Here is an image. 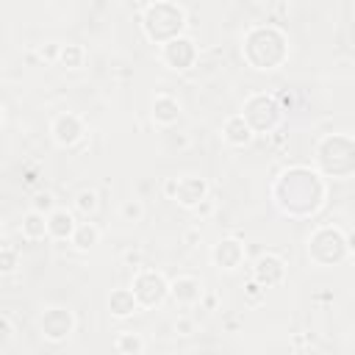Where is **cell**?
Returning a JSON list of instances; mask_svg holds the SVG:
<instances>
[{"instance_id": "cell-1", "label": "cell", "mask_w": 355, "mask_h": 355, "mask_svg": "<svg viewBox=\"0 0 355 355\" xmlns=\"http://www.w3.org/2000/svg\"><path fill=\"white\" fill-rule=\"evenodd\" d=\"M136 294V302L144 305V308H155L166 300L169 294V280L161 275V272H153V269H136V277H133V288Z\"/></svg>"}, {"instance_id": "cell-2", "label": "cell", "mask_w": 355, "mask_h": 355, "mask_svg": "<svg viewBox=\"0 0 355 355\" xmlns=\"http://www.w3.org/2000/svg\"><path fill=\"white\" fill-rule=\"evenodd\" d=\"M75 330V316L72 311L61 308V305H53L42 313V336L47 341H67Z\"/></svg>"}, {"instance_id": "cell-3", "label": "cell", "mask_w": 355, "mask_h": 355, "mask_svg": "<svg viewBox=\"0 0 355 355\" xmlns=\"http://www.w3.org/2000/svg\"><path fill=\"white\" fill-rule=\"evenodd\" d=\"M161 58H164V64H166L169 69H189V67L194 64V58H197L194 42H191V39H180V36H175V39L164 42Z\"/></svg>"}, {"instance_id": "cell-4", "label": "cell", "mask_w": 355, "mask_h": 355, "mask_svg": "<svg viewBox=\"0 0 355 355\" xmlns=\"http://www.w3.org/2000/svg\"><path fill=\"white\" fill-rule=\"evenodd\" d=\"M50 133H53V141L58 147H72V144H78L83 139V122H80L78 114H69L67 111V114H58L53 119Z\"/></svg>"}, {"instance_id": "cell-5", "label": "cell", "mask_w": 355, "mask_h": 355, "mask_svg": "<svg viewBox=\"0 0 355 355\" xmlns=\"http://www.w3.org/2000/svg\"><path fill=\"white\" fill-rule=\"evenodd\" d=\"M211 261L216 269H225V272H233L241 266L244 261V244L239 239H222L214 250H211Z\"/></svg>"}, {"instance_id": "cell-6", "label": "cell", "mask_w": 355, "mask_h": 355, "mask_svg": "<svg viewBox=\"0 0 355 355\" xmlns=\"http://www.w3.org/2000/svg\"><path fill=\"white\" fill-rule=\"evenodd\" d=\"M202 197H208V183L197 175H183L178 178V191L172 200H178L183 208H194Z\"/></svg>"}, {"instance_id": "cell-7", "label": "cell", "mask_w": 355, "mask_h": 355, "mask_svg": "<svg viewBox=\"0 0 355 355\" xmlns=\"http://www.w3.org/2000/svg\"><path fill=\"white\" fill-rule=\"evenodd\" d=\"M283 275H286V266H283V261L277 255H261L255 261V266H252V280L258 286H263V288L277 286L283 280Z\"/></svg>"}, {"instance_id": "cell-8", "label": "cell", "mask_w": 355, "mask_h": 355, "mask_svg": "<svg viewBox=\"0 0 355 355\" xmlns=\"http://www.w3.org/2000/svg\"><path fill=\"white\" fill-rule=\"evenodd\" d=\"M75 227H78V222H75L72 211H67V208H58V205H55V208L47 214V236H50V239H55V241L72 239Z\"/></svg>"}, {"instance_id": "cell-9", "label": "cell", "mask_w": 355, "mask_h": 355, "mask_svg": "<svg viewBox=\"0 0 355 355\" xmlns=\"http://www.w3.org/2000/svg\"><path fill=\"white\" fill-rule=\"evenodd\" d=\"M169 294L180 302V305H197L202 300V283L191 275H180L169 283Z\"/></svg>"}, {"instance_id": "cell-10", "label": "cell", "mask_w": 355, "mask_h": 355, "mask_svg": "<svg viewBox=\"0 0 355 355\" xmlns=\"http://www.w3.org/2000/svg\"><path fill=\"white\" fill-rule=\"evenodd\" d=\"M252 128L247 125V119L241 116V114H236V116H230L227 122H225V128H222V139L227 141V144H233V147H244V144H250L252 141Z\"/></svg>"}, {"instance_id": "cell-11", "label": "cell", "mask_w": 355, "mask_h": 355, "mask_svg": "<svg viewBox=\"0 0 355 355\" xmlns=\"http://www.w3.org/2000/svg\"><path fill=\"white\" fill-rule=\"evenodd\" d=\"M178 116H180V103H178L175 97H169V94H158V97L153 100V119H155L158 125L169 128V125L178 122Z\"/></svg>"}, {"instance_id": "cell-12", "label": "cell", "mask_w": 355, "mask_h": 355, "mask_svg": "<svg viewBox=\"0 0 355 355\" xmlns=\"http://www.w3.org/2000/svg\"><path fill=\"white\" fill-rule=\"evenodd\" d=\"M19 233H22V239H28V241H42V239H47V214L31 208V211L22 216Z\"/></svg>"}, {"instance_id": "cell-13", "label": "cell", "mask_w": 355, "mask_h": 355, "mask_svg": "<svg viewBox=\"0 0 355 355\" xmlns=\"http://www.w3.org/2000/svg\"><path fill=\"white\" fill-rule=\"evenodd\" d=\"M108 308H111V313H114L116 319H128L130 313H136L139 302H136V294H133L130 288H116V291H111V297H108Z\"/></svg>"}, {"instance_id": "cell-14", "label": "cell", "mask_w": 355, "mask_h": 355, "mask_svg": "<svg viewBox=\"0 0 355 355\" xmlns=\"http://www.w3.org/2000/svg\"><path fill=\"white\" fill-rule=\"evenodd\" d=\"M69 241L75 244V250L86 252V250H92L100 241V227L94 222H78V227H75V233H72Z\"/></svg>"}, {"instance_id": "cell-15", "label": "cell", "mask_w": 355, "mask_h": 355, "mask_svg": "<svg viewBox=\"0 0 355 355\" xmlns=\"http://www.w3.org/2000/svg\"><path fill=\"white\" fill-rule=\"evenodd\" d=\"M83 47L80 44H61L58 50V64H64L67 69H78L83 64Z\"/></svg>"}, {"instance_id": "cell-16", "label": "cell", "mask_w": 355, "mask_h": 355, "mask_svg": "<svg viewBox=\"0 0 355 355\" xmlns=\"http://www.w3.org/2000/svg\"><path fill=\"white\" fill-rule=\"evenodd\" d=\"M114 347L119 349V352H133V355H139V352H144V338L139 336V333H119L116 336V341H114Z\"/></svg>"}, {"instance_id": "cell-17", "label": "cell", "mask_w": 355, "mask_h": 355, "mask_svg": "<svg viewBox=\"0 0 355 355\" xmlns=\"http://www.w3.org/2000/svg\"><path fill=\"white\" fill-rule=\"evenodd\" d=\"M75 211H80L83 216L94 214L97 211V191L94 189H83L75 194Z\"/></svg>"}, {"instance_id": "cell-18", "label": "cell", "mask_w": 355, "mask_h": 355, "mask_svg": "<svg viewBox=\"0 0 355 355\" xmlns=\"http://www.w3.org/2000/svg\"><path fill=\"white\" fill-rule=\"evenodd\" d=\"M119 216H122V222H141V216H144V202L141 200H125L122 205H119Z\"/></svg>"}, {"instance_id": "cell-19", "label": "cell", "mask_w": 355, "mask_h": 355, "mask_svg": "<svg viewBox=\"0 0 355 355\" xmlns=\"http://www.w3.org/2000/svg\"><path fill=\"white\" fill-rule=\"evenodd\" d=\"M19 266V252L14 247H0V275H11Z\"/></svg>"}, {"instance_id": "cell-20", "label": "cell", "mask_w": 355, "mask_h": 355, "mask_svg": "<svg viewBox=\"0 0 355 355\" xmlns=\"http://www.w3.org/2000/svg\"><path fill=\"white\" fill-rule=\"evenodd\" d=\"M31 208H33V211H42V214H50V211L55 208V200H53L50 191H42V194L33 197V205H31Z\"/></svg>"}, {"instance_id": "cell-21", "label": "cell", "mask_w": 355, "mask_h": 355, "mask_svg": "<svg viewBox=\"0 0 355 355\" xmlns=\"http://www.w3.org/2000/svg\"><path fill=\"white\" fill-rule=\"evenodd\" d=\"M214 208H216V202H214V197H202V200H200V202H197V205H194L191 211H194V214H197L200 219H208V216L214 214Z\"/></svg>"}, {"instance_id": "cell-22", "label": "cell", "mask_w": 355, "mask_h": 355, "mask_svg": "<svg viewBox=\"0 0 355 355\" xmlns=\"http://www.w3.org/2000/svg\"><path fill=\"white\" fill-rule=\"evenodd\" d=\"M11 338H14V324H11L8 316H0V347L8 344Z\"/></svg>"}, {"instance_id": "cell-23", "label": "cell", "mask_w": 355, "mask_h": 355, "mask_svg": "<svg viewBox=\"0 0 355 355\" xmlns=\"http://www.w3.org/2000/svg\"><path fill=\"white\" fill-rule=\"evenodd\" d=\"M122 263L130 266V269H139L141 266V250H125L122 252Z\"/></svg>"}, {"instance_id": "cell-24", "label": "cell", "mask_w": 355, "mask_h": 355, "mask_svg": "<svg viewBox=\"0 0 355 355\" xmlns=\"http://www.w3.org/2000/svg\"><path fill=\"white\" fill-rule=\"evenodd\" d=\"M58 50H61V44L50 42V44H44V47L39 50V55H42L44 61H58Z\"/></svg>"}, {"instance_id": "cell-25", "label": "cell", "mask_w": 355, "mask_h": 355, "mask_svg": "<svg viewBox=\"0 0 355 355\" xmlns=\"http://www.w3.org/2000/svg\"><path fill=\"white\" fill-rule=\"evenodd\" d=\"M191 330H194V322H191L189 316H180V319L175 322V333H180V336H191Z\"/></svg>"}, {"instance_id": "cell-26", "label": "cell", "mask_w": 355, "mask_h": 355, "mask_svg": "<svg viewBox=\"0 0 355 355\" xmlns=\"http://www.w3.org/2000/svg\"><path fill=\"white\" fill-rule=\"evenodd\" d=\"M161 191H164L166 197H175V191H178V178H166V180L161 183Z\"/></svg>"}, {"instance_id": "cell-27", "label": "cell", "mask_w": 355, "mask_h": 355, "mask_svg": "<svg viewBox=\"0 0 355 355\" xmlns=\"http://www.w3.org/2000/svg\"><path fill=\"white\" fill-rule=\"evenodd\" d=\"M261 291H263V286H258L255 280H252V283H247V297H250L252 302H258V300H261Z\"/></svg>"}, {"instance_id": "cell-28", "label": "cell", "mask_w": 355, "mask_h": 355, "mask_svg": "<svg viewBox=\"0 0 355 355\" xmlns=\"http://www.w3.org/2000/svg\"><path fill=\"white\" fill-rule=\"evenodd\" d=\"M197 239H200V233H197V230H189V233H186V241H189V244H194Z\"/></svg>"}, {"instance_id": "cell-29", "label": "cell", "mask_w": 355, "mask_h": 355, "mask_svg": "<svg viewBox=\"0 0 355 355\" xmlns=\"http://www.w3.org/2000/svg\"><path fill=\"white\" fill-rule=\"evenodd\" d=\"M0 128H3V105H0Z\"/></svg>"}, {"instance_id": "cell-30", "label": "cell", "mask_w": 355, "mask_h": 355, "mask_svg": "<svg viewBox=\"0 0 355 355\" xmlns=\"http://www.w3.org/2000/svg\"><path fill=\"white\" fill-rule=\"evenodd\" d=\"M0 233H3V219H0Z\"/></svg>"}]
</instances>
